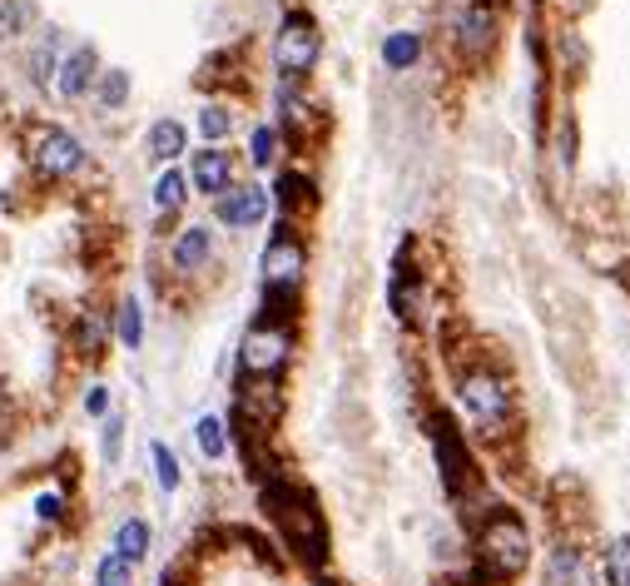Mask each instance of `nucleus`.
<instances>
[{
    "label": "nucleus",
    "mask_w": 630,
    "mask_h": 586,
    "mask_svg": "<svg viewBox=\"0 0 630 586\" xmlns=\"http://www.w3.org/2000/svg\"><path fill=\"white\" fill-rule=\"evenodd\" d=\"M263 507L278 517L283 542H288L303 562L318 567L323 552H328V532H323V517H318L313 497H303V492H293V487H268V492H263Z\"/></svg>",
    "instance_id": "nucleus-1"
},
{
    "label": "nucleus",
    "mask_w": 630,
    "mask_h": 586,
    "mask_svg": "<svg viewBox=\"0 0 630 586\" xmlns=\"http://www.w3.org/2000/svg\"><path fill=\"white\" fill-rule=\"evenodd\" d=\"M526 557H531L526 522L511 517V512H497V517L482 527V537H477V562H482V572L497 577V582H511V577L526 572Z\"/></svg>",
    "instance_id": "nucleus-2"
},
{
    "label": "nucleus",
    "mask_w": 630,
    "mask_h": 586,
    "mask_svg": "<svg viewBox=\"0 0 630 586\" xmlns=\"http://www.w3.org/2000/svg\"><path fill=\"white\" fill-rule=\"evenodd\" d=\"M25 154H30V164H35L45 179H70V174L85 169V149H80V140H75L70 130H60V125H30Z\"/></svg>",
    "instance_id": "nucleus-3"
},
{
    "label": "nucleus",
    "mask_w": 630,
    "mask_h": 586,
    "mask_svg": "<svg viewBox=\"0 0 630 586\" xmlns=\"http://www.w3.org/2000/svg\"><path fill=\"white\" fill-rule=\"evenodd\" d=\"M318 50H323V40H318L313 15H303V10L283 15L278 40H273V60H278V70H283V75H308V70L318 65Z\"/></svg>",
    "instance_id": "nucleus-4"
},
{
    "label": "nucleus",
    "mask_w": 630,
    "mask_h": 586,
    "mask_svg": "<svg viewBox=\"0 0 630 586\" xmlns=\"http://www.w3.org/2000/svg\"><path fill=\"white\" fill-rule=\"evenodd\" d=\"M239 363H244V373H253V378H273L288 363V333L273 328V323H258L249 338H244V348H239Z\"/></svg>",
    "instance_id": "nucleus-5"
},
{
    "label": "nucleus",
    "mask_w": 630,
    "mask_h": 586,
    "mask_svg": "<svg viewBox=\"0 0 630 586\" xmlns=\"http://www.w3.org/2000/svg\"><path fill=\"white\" fill-rule=\"evenodd\" d=\"M263 279L268 289H293L303 279V244L293 234H273L263 249Z\"/></svg>",
    "instance_id": "nucleus-6"
},
{
    "label": "nucleus",
    "mask_w": 630,
    "mask_h": 586,
    "mask_svg": "<svg viewBox=\"0 0 630 586\" xmlns=\"http://www.w3.org/2000/svg\"><path fill=\"white\" fill-rule=\"evenodd\" d=\"M462 398H467V408H472L487 428H502L506 418H511V398H506V388L492 378V373H472V378L462 383Z\"/></svg>",
    "instance_id": "nucleus-7"
},
{
    "label": "nucleus",
    "mask_w": 630,
    "mask_h": 586,
    "mask_svg": "<svg viewBox=\"0 0 630 586\" xmlns=\"http://www.w3.org/2000/svg\"><path fill=\"white\" fill-rule=\"evenodd\" d=\"M95 75H100V55H95L90 45L65 50L60 65H55V90H60V100H80V95L95 85Z\"/></svg>",
    "instance_id": "nucleus-8"
},
{
    "label": "nucleus",
    "mask_w": 630,
    "mask_h": 586,
    "mask_svg": "<svg viewBox=\"0 0 630 586\" xmlns=\"http://www.w3.org/2000/svg\"><path fill=\"white\" fill-rule=\"evenodd\" d=\"M214 214L229 229H249V224H258L268 214V189H258V184H249V189H224L214 199Z\"/></svg>",
    "instance_id": "nucleus-9"
},
{
    "label": "nucleus",
    "mask_w": 630,
    "mask_h": 586,
    "mask_svg": "<svg viewBox=\"0 0 630 586\" xmlns=\"http://www.w3.org/2000/svg\"><path fill=\"white\" fill-rule=\"evenodd\" d=\"M189 174H194V189H204V194H224V189H234V159L224 154V149H199L194 154V164H189Z\"/></svg>",
    "instance_id": "nucleus-10"
},
{
    "label": "nucleus",
    "mask_w": 630,
    "mask_h": 586,
    "mask_svg": "<svg viewBox=\"0 0 630 586\" xmlns=\"http://www.w3.org/2000/svg\"><path fill=\"white\" fill-rule=\"evenodd\" d=\"M437 462H442V482L452 492H462V482L472 477V457H467V447H462L452 423H437Z\"/></svg>",
    "instance_id": "nucleus-11"
},
{
    "label": "nucleus",
    "mask_w": 630,
    "mask_h": 586,
    "mask_svg": "<svg viewBox=\"0 0 630 586\" xmlns=\"http://www.w3.org/2000/svg\"><path fill=\"white\" fill-rule=\"evenodd\" d=\"M110 552L120 557V562H144V552H149V522L144 517H125L120 522V532H115V542H110Z\"/></svg>",
    "instance_id": "nucleus-12"
},
{
    "label": "nucleus",
    "mask_w": 630,
    "mask_h": 586,
    "mask_svg": "<svg viewBox=\"0 0 630 586\" xmlns=\"http://www.w3.org/2000/svg\"><path fill=\"white\" fill-rule=\"evenodd\" d=\"M209 249H214V239H209V229L204 224H189L179 239H174V269H199L204 259H209Z\"/></svg>",
    "instance_id": "nucleus-13"
},
{
    "label": "nucleus",
    "mask_w": 630,
    "mask_h": 586,
    "mask_svg": "<svg viewBox=\"0 0 630 586\" xmlns=\"http://www.w3.org/2000/svg\"><path fill=\"white\" fill-rule=\"evenodd\" d=\"M184 145H189V130L179 120H154L149 135H144V149L154 159H174V154H184Z\"/></svg>",
    "instance_id": "nucleus-14"
},
{
    "label": "nucleus",
    "mask_w": 630,
    "mask_h": 586,
    "mask_svg": "<svg viewBox=\"0 0 630 586\" xmlns=\"http://www.w3.org/2000/svg\"><path fill=\"white\" fill-rule=\"evenodd\" d=\"M551 586H591V572H586V562H581L576 547H556V557H551Z\"/></svg>",
    "instance_id": "nucleus-15"
},
{
    "label": "nucleus",
    "mask_w": 630,
    "mask_h": 586,
    "mask_svg": "<svg viewBox=\"0 0 630 586\" xmlns=\"http://www.w3.org/2000/svg\"><path fill=\"white\" fill-rule=\"evenodd\" d=\"M417 55H422V40H417L412 30H397V35H387V45H382V60H387V70H407Z\"/></svg>",
    "instance_id": "nucleus-16"
},
{
    "label": "nucleus",
    "mask_w": 630,
    "mask_h": 586,
    "mask_svg": "<svg viewBox=\"0 0 630 586\" xmlns=\"http://www.w3.org/2000/svg\"><path fill=\"white\" fill-rule=\"evenodd\" d=\"M184 194H189V179H184L179 169H164V174L154 179V204H159L164 214H174V209L184 204Z\"/></svg>",
    "instance_id": "nucleus-17"
},
{
    "label": "nucleus",
    "mask_w": 630,
    "mask_h": 586,
    "mask_svg": "<svg viewBox=\"0 0 630 586\" xmlns=\"http://www.w3.org/2000/svg\"><path fill=\"white\" fill-rule=\"evenodd\" d=\"M95 95H100L105 110H120L129 100V70H100L95 75Z\"/></svg>",
    "instance_id": "nucleus-18"
},
{
    "label": "nucleus",
    "mask_w": 630,
    "mask_h": 586,
    "mask_svg": "<svg viewBox=\"0 0 630 586\" xmlns=\"http://www.w3.org/2000/svg\"><path fill=\"white\" fill-rule=\"evenodd\" d=\"M492 45V15L487 10H472L467 20H462V50L467 55H482Z\"/></svg>",
    "instance_id": "nucleus-19"
},
{
    "label": "nucleus",
    "mask_w": 630,
    "mask_h": 586,
    "mask_svg": "<svg viewBox=\"0 0 630 586\" xmlns=\"http://www.w3.org/2000/svg\"><path fill=\"white\" fill-rule=\"evenodd\" d=\"M199 135H204V140H229V135H234V115H229L224 105H204V110H199Z\"/></svg>",
    "instance_id": "nucleus-20"
},
{
    "label": "nucleus",
    "mask_w": 630,
    "mask_h": 586,
    "mask_svg": "<svg viewBox=\"0 0 630 586\" xmlns=\"http://www.w3.org/2000/svg\"><path fill=\"white\" fill-rule=\"evenodd\" d=\"M606 577L611 586H630V537H616L606 547Z\"/></svg>",
    "instance_id": "nucleus-21"
},
{
    "label": "nucleus",
    "mask_w": 630,
    "mask_h": 586,
    "mask_svg": "<svg viewBox=\"0 0 630 586\" xmlns=\"http://www.w3.org/2000/svg\"><path fill=\"white\" fill-rule=\"evenodd\" d=\"M149 457H154V477H159V487L174 492V487H179V462H174V452H169L164 442H149Z\"/></svg>",
    "instance_id": "nucleus-22"
},
{
    "label": "nucleus",
    "mask_w": 630,
    "mask_h": 586,
    "mask_svg": "<svg viewBox=\"0 0 630 586\" xmlns=\"http://www.w3.org/2000/svg\"><path fill=\"white\" fill-rule=\"evenodd\" d=\"M194 438H199V447H204V457H224V452H229L224 423H219V418H199V423H194Z\"/></svg>",
    "instance_id": "nucleus-23"
},
{
    "label": "nucleus",
    "mask_w": 630,
    "mask_h": 586,
    "mask_svg": "<svg viewBox=\"0 0 630 586\" xmlns=\"http://www.w3.org/2000/svg\"><path fill=\"white\" fill-rule=\"evenodd\" d=\"M139 338H144V313H139L134 298H125L120 303V343L125 348H139Z\"/></svg>",
    "instance_id": "nucleus-24"
},
{
    "label": "nucleus",
    "mask_w": 630,
    "mask_h": 586,
    "mask_svg": "<svg viewBox=\"0 0 630 586\" xmlns=\"http://www.w3.org/2000/svg\"><path fill=\"white\" fill-rule=\"evenodd\" d=\"M278 199H283V209H288V204H313V184L298 179V174H283V179H278Z\"/></svg>",
    "instance_id": "nucleus-25"
},
{
    "label": "nucleus",
    "mask_w": 630,
    "mask_h": 586,
    "mask_svg": "<svg viewBox=\"0 0 630 586\" xmlns=\"http://www.w3.org/2000/svg\"><path fill=\"white\" fill-rule=\"evenodd\" d=\"M273 154H278V135L268 125H258L253 130V164H273Z\"/></svg>",
    "instance_id": "nucleus-26"
},
{
    "label": "nucleus",
    "mask_w": 630,
    "mask_h": 586,
    "mask_svg": "<svg viewBox=\"0 0 630 586\" xmlns=\"http://www.w3.org/2000/svg\"><path fill=\"white\" fill-rule=\"evenodd\" d=\"M100 586H129V562H120L115 552L100 562Z\"/></svg>",
    "instance_id": "nucleus-27"
},
{
    "label": "nucleus",
    "mask_w": 630,
    "mask_h": 586,
    "mask_svg": "<svg viewBox=\"0 0 630 586\" xmlns=\"http://www.w3.org/2000/svg\"><path fill=\"white\" fill-rule=\"evenodd\" d=\"M25 20H30V5H5V10H0V40H5V35H15Z\"/></svg>",
    "instance_id": "nucleus-28"
},
{
    "label": "nucleus",
    "mask_w": 630,
    "mask_h": 586,
    "mask_svg": "<svg viewBox=\"0 0 630 586\" xmlns=\"http://www.w3.org/2000/svg\"><path fill=\"white\" fill-rule=\"evenodd\" d=\"M120 442H125V423L110 418V423H105V457H110V462H120Z\"/></svg>",
    "instance_id": "nucleus-29"
},
{
    "label": "nucleus",
    "mask_w": 630,
    "mask_h": 586,
    "mask_svg": "<svg viewBox=\"0 0 630 586\" xmlns=\"http://www.w3.org/2000/svg\"><path fill=\"white\" fill-rule=\"evenodd\" d=\"M105 408H110V393H105V388H90V393H85V413L105 418Z\"/></svg>",
    "instance_id": "nucleus-30"
},
{
    "label": "nucleus",
    "mask_w": 630,
    "mask_h": 586,
    "mask_svg": "<svg viewBox=\"0 0 630 586\" xmlns=\"http://www.w3.org/2000/svg\"><path fill=\"white\" fill-rule=\"evenodd\" d=\"M35 512H40L45 522H55V517H60V497H55V492H45V497H35Z\"/></svg>",
    "instance_id": "nucleus-31"
},
{
    "label": "nucleus",
    "mask_w": 630,
    "mask_h": 586,
    "mask_svg": "<svg viewBox=\"0 0 630 586\" xmlns=\"http://www.w3.org/2000/svg\"><path fill=\"white\" fill-rule=\"evenodd\" d=\"M159 586H174V582H169V577H164V582H159Z\"/></svg>",
    "instance_id": "nucleus-32"
}]
</instances>
